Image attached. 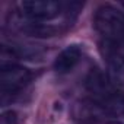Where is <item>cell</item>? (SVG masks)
<instances>
[{
  "instance_id": "1",
  "label": "cell",
  "mask_w": 124,
  "mask_h": 124,
  "mask_svg": "<svg viewBox=\"0 0 124 124\" xmlns=\"http://www.w3.org/2000/svg\"><path fill=\"white\" fill-rule=\"evenodd\" d=\"M86 89L91 98L99 102L109 115L124 112V93L117 88L112 78L99 69H92L86 78Z\"/></svg>"
},
{
  "instance_id": "2",
  "label": "cell",
  "mask_w": 124,
  "mask_h": 124,
  "mask_svg": "<svg viewBox=\"0 0 124 124\" xmlns=\"http://www.w3.org/2000/svg\"><path fill=\"white\" fill-rule=\"evenodd\" d=\"M93 28L104 41L124 44V13L111 5H102L93 15Z\"/></svg>"
},
{
  "instance_id": "3",
  "label": "cell",
  "mask_w": 124,
  "mask_h": 124,
  "mask_svg": "<svg viewBox=\"0 0 124 124\" xmlns=\"http://www.w3.org/2000/svg\"><path fill=\"white\" fill-rule=\"evenodd\" d=\"M18 10L28 22L44 23L61 13L63 3L55 0H22L18 3Z\"/></svg>"
},
{
  "instance_id": "4",
  "label": "cell",
  "mask_w": 124,
  "mask_h": 124,
  "mask_svg": "<svg viewBox=\"0 0 124 124\" xmlns=\"http://www.w3.org/2000/svg\"><path fill=\"white\" fill-rule=\"evenodd\" d=\"M31 72L19 64L15 63H3L0 69V86H2V93H16L22 88H25L31 82Z\"/></svg>"
},
{
  "instance_id": "5",
  "label": "cell",
  "mask_w": 124,
  "mask_h": 124,
  "mask_svg": "<svg viewBox=\"0 0 124 124\" xmlns=\"http://www.w3.org/2000/svg\"><path fill=\"white\" fill-rule=\"evenodd\" d=\"M72 115L73 120L79 124H98L109 114L99 102L92 98H86L78 101L73 105Z\"/></svg>"
},
{
  "instance_id": "6",
  "label": "cell",
  "mask_w": 124,
  "mask_h": 124,
  "mask_svg": "<svg viewBox=\"0 0 124 124\" xmlns=\"http://www.w3.org/2000/svg\"><path fill=\"white\" fill-rule=\"evenodd\" d=\"M82 57V48L79 44H70L64 50H61L60 54L54 60V70L60 75L69 73L75 69Z\"/></svg>"
},
{
  "instance_id": "7",
  "label": "cell",
  "mask_w": 124,
  "mask_h": 124,
  "mask_svg": "<svg viewBox=\"0 0 124 124\" xmlns=\"http://www.w3.org/2000/svg\"><path fill=\"white\" fill-rule=\"evenodd\" d=\"M0 124H18V115L15 111H5L0 117Z\"/></svg>"
},
{
  "instance_id": "8",
  "label": "cell",
  "mask_w": 124,
  "mask_h": 124,
  "mask_svg": "<svg viewBox=\"0 0 124 124\" xmlns=\"http://www.w3.org/2000/svg\"><path fill=\"white\" fill-rule=\"evenodd\" d=\"M121 5H123V6H124V2H123V3H121Z\"/></svg>"
}]
</instances>
